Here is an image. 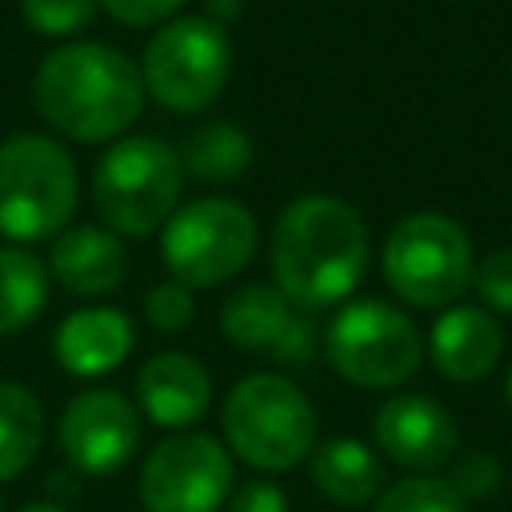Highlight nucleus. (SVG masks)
Returning a JSON list of instances; mask_svg holds the SVG:
<instances>
[{"mask_svg":"<svg viewBox=\"0 0 512 512\" xmlns=\"http://www.w3.org/2000/svg\"><path fill=\"white\" fill-rule=\"evenodd\" d=\"M372 512H468V504L448 480L412 476V480H396L392 488H384Z\"/></svg>","mask_w":512,"mask_h":512,"instance_id":"obj_22","label":"nucleus"},{"mask_svg":"<svg viewBox=\"0 0 512 512\" xmlns=\"http://www.w3.org/2000/svg\"><path fill=\"white\" fill-rule=\"evenodd\" d=\"M144 316H148L152 328H160V332H180V328H188L192 316H196L192 288L180 284V280H164V284H156V288L144 296Z\"/></svg>","mask_w":512,"mask_h":512,"instance_id":"obj_24","label":"nucleus"},{"mask_svg":"<svg viewBox=\"0 0 512 512\" xmlns=\"http://www.w3.org/2000/svg\"><path fill=\"white\" fill-rule=\"evenodd\" d=\"M52 272L24 248H0V336L28 328L48 304Z\"/></svg>","mask_w":512,"mask_h":512,"instance_id":"obj_20","label":"nucleus"},{"mask_svg":"<svg viewBox=\"0 0 512 512\" xmlns=\"http://www.w3.org/2000/svg\"><path fill=\"white\" fill-rule=\"evenodd\" d=\"M232 492V456L208 432H172L140 468L144 512H216Z\"/></svg>","mask_w":512,"mask_h":512,"instance_id":"obj_10","label":"nucleus"},{"mask_svg":"<svg viewBox=\"0 0 512 512\" xmlns=\"http://www.w3.org/2000/svg\"><path fill=\"white\" fill-rule=\"evenodd\" d=\"M508 400H512V376H508Z\"/></svg>","mask_w":512,"mask_h":512,"instance_id":"obj_30","label":"nucleus"},{"mask_svg":"<svg viewBox=\"0 0 512 512\" xmlns=\"http://www.w3.org/2000/svg\"><path fill=\"white\" fill-rule=\"evenodd\" d=\"M312 484L332 504L356 508L384 492V464L368 444L352 436H336L312 448Z\"/></svg>","mask_w":512,"mask_h":512,"instance_id":"obj_18","label":"nucleus"},{"mask_svg":"<svg viewBox=\"0 0 512 512\" xmlns=\"http://www.w3.org/2000/svg\"><path fill=\"white\" fill-rule=\"evenodd\" d=\"M136 400L152 424L184 432L208 412L212 380L200 360L184 352H160L136 372Z\"/></svg>","mask_w":512,"mask_h":512,"instance_id":"obj_14","label":"nucleus"},{"mask_svg":"<svg viewBox=\"0 0 512 512\" xmlns=\"http://www.w3.org/2000/svg\"><path fill=\"white\" fill-rule=\"evenodd\" d=\"M272 280L276 288L316 312L352 296L368 268V228L360 212L336 196L292 200L272 228Z\"/></svg>","mask_w":512,"mask_h":512,"instance_id":"obj_1","label":"nucleus"},{"mask_svg":"<svg viewBox=\"0 0 512 512\" xmlns=\"http://www.w3.org/2000/svg\"><path fill=\"white\" fill-rule=\"evenodd\" d=\"M452 488L460 492V500H484V496H492L500 488V464L492 456H484V452H472L456 468Z\"/></svg>","mask_w":512,"mask_h":512,"instance_id":"obj_26","label":"nucleus"},{"mask_svg":"<svg viewBox=\"0 0 512 512\" xmlns=\"http://www.w3.org/2000/svg\"><path fill=\"white\" fill-rule=\"evenodd\" d=\"M56 360L72 376H104L124 364L132 348V324L120 308H80L64 316L52 336Z\"/></svg>","mask_w":512,"mask_h":512,"instance_id":"obj_17","label":"nucleus"},{"mask_svg":"<svg viewBox=\"0 0 512 512\" xmlns=\"http://www.w3.org/2000/svg\"><path fill=\"white\" fill-rule=\"evenodd\" d=\"M120 24H132V28H148V24H160L164 16H172L184 0H100Z\"/></svg>","mask_w":512,"mask_h":512,"instance_id":"obj_28","label":"nucleus"},{"mask_svg":"<svg viewBox=\"0 0 512 512\" xmlns=\"http://www.w3.org/2000/svg\"><path fill=\"white\" fill-rule=\"evenodd\" d=\"M500 352H504V328L488 308L460 304L432 324V360L456 384L484 380L496 368Z\"/></svg>","mask_w":512,"mask_h":512,"instance_id":"obj_16","label":"nucleus"},{"mask_svg":"<svg viewBox=\"0 0 512 512\" xmlns=\"http://www.w3.org/2000/svg\"><path fill=\"white\" fill-rule=\"evenodd\" d=\"M232 72L228 36L208 16H180L168 20L144 52V88L168 112H200L208 108Z\"/></svg>","mask_w":512,"mask_h":512,"instance_id":"obj_9","label":"nucleus"},{"mask_svg":"<svg viewBox=\"0 0 512 512\" xmlns=\"http://www.w3.org/2000/svg\"><path fill=\"white\" fill-rule=\"evenodd\" d=\"M176 156L184 164V176H196L204 184H228V180H240L248 172L252 144H248V136L236 124L212 120V124L192 128L180 140Z\"/></svg>","mask_w":512,"mask_h":512,"instance_id":"obj_19","label":"nucleus"},{"mask_svg":"<svg viewBox=\"0 0 512 512\" xmlns=\"http://www.w3.org/2000/svg\"><path fill=\"white\" fill-rule=\"evenodd\" d=\"M472 244L452 216L412 212L384 244L388 288L416 308H444L472 284Z\"/></svg>","mask_w":512,"mask_h":512,"instance_id":"obj_6","label":"nucleus"},{"mask_svg":"<svg viewBox=\"0 0 512 512\" xmlns=\"http://www.w3.org/2000/svg\"><path fill=\"white\" fill-rule=\"evenodd\" d=\"M44 444V408L32 388L0 380V480H16Z\"/></svg>","mask_w":512,"mask_h":512,"instance_id":"obj_21","label":"nucleus"},{"mask_svg":"<svg viewBox=\"0 0 512 512\" xmlns=\"http://www.w3.org/2000/svg\"><path fill=\"white\" fill-rule=\"evenodd\" d=\"M184 164L152 136L116 140L92 168V208L116 236H152L180 204Z\"/></svg>","mask_w":512,"mask_h":512,"instance_id":"obj_3","label":"nucleus"},{"mask_svg":"<svg viewBox=\"0 0 512 512\" xmlns=\"http://www.w3.org/2000/svg\"><path fill=\"white\" fill-rule=\"evenodd\" d=\"M224 512H288V500L272 480H248L224 500Z\"/></svg>","mask_w":512,"mask_h":512,"instance_id":"obj_27","label":"nucleus"},{"mask_svg":"<svg viewBox=\"0 0 512 512\" xmlns=\"http://www.w3.org/2000/svg\"><path fill=\"white\" fill-rule=\"evenodd\" d=\"M76 164L64 144L20 132L0 144V236L52 240L76 212Z\"/></svg>","mask_w":512,"mask_h":512,"instance_id":"obj_5","label":"nucleus"},{"mask_svg":"<svg viewBox=\"0 0 512 512\" xmlns=\"http://www.w3.org/2000/svg\"><path fill=\"white\" fill-rule=\"evenodd\" d=\"M20 512H64V508H56V504H28V508H20Z\"/></svg>","mask_w":512,"mask_h":512,"instance_id":"obj_29","label":"nucleus"},{"mask_svg":"<svg viewBox=\"0 0 512 512\" xmlns=\"http://www.w3.org/2000/svg\"><path fill=\"white\" fill-rule=\"evenodd\" d=\"M32 104L60 136L100 144L116 140L140 116L144 80L136 64L108 44H64L36 68Z\"/></svg>","mask_w":512,"mask_h":512,"instance_id":"obj_2","label":"nucleus"},{"mask_svg":"<svg viewBox=\"0 0 512 512\" xmlns=\"http://www.w3.org/2000/svg\"><path fill=\"white\" fill-rule=\"evenodd\" d=\"M472 284H476V292L488 308L512 312V248H500V252L484 256L480 268L472 272Z\"/></svg>","mask_w":512,"mask_h":512,"instance_id":"obj_25","label":"nucleus"},{"mask_svg":"<svg viewBox=\"0 0 512 512\" xmlns=\"http://www.w3.org/2000/svg\"><path fill=\"white\" fill-rule=\"evenodd\" d=\"M328 364L356 388H396L424 356L416 324L384 300H352L324 328Z\"/></svg>","mask_w":512,"mask_h":512,"instance_id":"obj_8","label":"nucleus"},{"mask_svg":"<svg viewBox=\"0 0 512 512\" xmlns=\"http://www.w3.org/2000/svg\"><path fill=\"white\" fill-rule=\"evenodd\" d=\"M0 512H4V496H0Z\"/></svg>","mask_w":512,"mask_h":512,"instance_id":"obj_31","label":"nucleus"},{"mask_svg":"<svg viewBox=\"0 0 512 512\" xmlns=\"http://www.w3.org/2000/svg\"><path fill=\"white\" fill-rule=\"evenodd\" d=\"M256 252V220L228 196H204L176 208L160 232V256L172 280L212 288L232 280Z\"/></svg>","mask_w":512,"mask_h":512,"instance_id":"obj_7","label":"nucleus"},{"mask_svg":"<svg viewBox=\"0 0 512 512\" xmlns=\"http://www.w3.org/2000/svg\"><path fill=\"white\" fill-rule=\"evenodd\" d=\"M220 424L228 448L260 472H284L316 448L312 400L288 376L276 372L244 376L228 392Z\"/></svg>","mask_w":512,"mask_h":512,"instance_id":"obj_4","label":"nucleus"},{"mask_svg":"<svg viewBox=\"0 0 512 512\" xmlns=\"http://www.w3.org/2000/svg\"><path fill=\"white\" fill-rule=\"evenodd\" d=\"M48 272L76 296H108L128 280V252L104 224H76L52 236Z\"/></svg>","mask_w":512,"mask_h":512,"instance_id":"obj_15","label":"nucleus"},{"mask_svg":"<svg viewBox=\"0 0 512 512\" xmlns=\"http://www.w3.org/2000/svg\"><path fill=\"white\" fill-rule=\"evenodd\" d=\"M60 448L88 476L120 472L140 448V412L116 388H84L60 416Z\"/></svg>","mask_w":512,"mask_h":512,"instance_id":"obj_12","label":"nucleus"},{"mask_svg":"<svg viewBox=\"0 0 512 512\" xmlns=\"http://www.w3.org/2000/svg\"><path fill=\"white\" fill-rule=\"evenodd\" d=\"M100 0H20L24 24L44 36H68L96 16Z\"/></svg>","mask_w":512,"mask_h":512,"instance_id":"obj_23","label":"nucleus"},{"mask_svg":"<svg viewBox=\"0 0 512 512\" xmlns=\"http://www.w3.org/2000/svg\"><path fill=\"white\" fill-rule=\"evenodd\" d=\"M220 332L240 352L276 364H308L316 352L312 312L292 304L276 284H240L220 304Z\"/></svg>","mask_w":512,"mask_h":512,"instance_id":"obj_11","label":"nucleus"},{"mask_svg":"<svg viewBox=\"0 0 512 512\" xmlns=\"http://www.w3.org/2000/svg\"><path fill=\"white\" fill-rule=\"evenodd\" d=\"M376 444L388 460L416 472H432L456 456L460 432L444 404H436L432 396L400 392L376 412Z\"/></svg>","mask_w":512,"mask_h":512,"instance_id":"obj_13","label":"nucleus"}]
</instances>
